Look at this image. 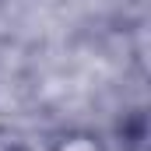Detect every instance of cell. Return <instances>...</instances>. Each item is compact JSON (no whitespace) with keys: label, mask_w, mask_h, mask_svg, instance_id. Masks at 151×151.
<instances>
[{"label":"cell","mask_w":151,"mask_h":151,"mask_svg":"<svg viewBox=\"0 0 151 151\" xmlns=\"http://www.w3.org/2000/svg\"><path fill=\"white\" fill-rule=\"evenodd\" d=\"M53 151H106V144L88 130H70L53 144Z\"/></svg>","instance_id":"1"},{"label":"cell","mask_w":151,"mask_h":151,"mask_svg":"<svg viewBox=\"0 0 151 151\" xmlns=\"http://www.w3.org/2000/svg\"><path fill=\"white\" fill-rule=\"evenodd\" d=\"M0 151H21L18 137H14V134H7V130H0Z\"/></svg>","instance_id":"2"}]
</instances>
